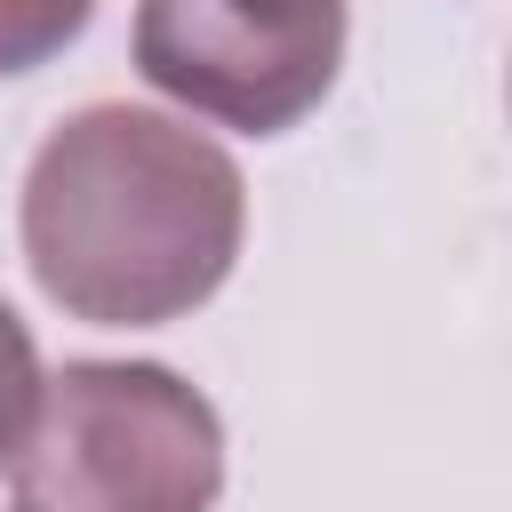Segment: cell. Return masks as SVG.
<instances>
[{
	"instance_id": "cell-3",
	"label": "cell",
	"mask_w": 512,
	"mask_h": 512,
	"mask_svg": "<svg viewBox=\"0 0 512 512\" xmlns=\"http://www.w3.org/2000/svg\"><path fill=\"white\" fill-rule=\"evenodd\" d=\"M344 0H144L136 72L200 120L280 136L336 88Z\"/></svg>"
},
{
	"instance_id": "cell-5",
	"label": "cell",
	"mask_w": 512,
	"mask_h": 512,
	"mask_svg": "<svg viewBox=\"0 0 512 512\" xmlns=\"http://www.w3.org/2000/svg\"><path fill=\"white\" fill-rule=\"evenodd\" d=\"M32 408H40V352H32V328L0 304V464L24 448Z\"/></svg>"
},
{
	"instance_id": "cell-1",
	"label": "cell",
	"mask_w": 512,
	"mask_h": 512,
	"mask_svg": "<svg viewBox=\"0 0 512 512\" xmlns=\"http://www.w3.org/2000/svg\"><path fill=\"white\" fill-rule=\"evenodd\" d=\"M16 232L56 312L160 328L224 288L248 232V184L184 120L88 104L32 152Z\"/></svg>"
},
{
	"instance_id": "cell-2",
	"label": "cell",
	"mask_w": 512,
	"mask_h": 512,
	"mask_svg": "<svg viewBox=\"0 0 512 512\" xmlns=\"http://www.w3.org/2000/svg\"><path fill=\"white\" fill-rule=\"evenodd\" d=\"M224 488V424L160 360H72L40 376L24 448L8 456L16 512H208Z\"/></svg>"
},
{
	"instance_id": "cell-4",
	"label": "cell",
	"mask_w": 512,
	"mask_h": 512,
	"mask_svg": "<svg viewBox=\"0 0 512 512\" xmlns=\"http://www.w3.org/2000/svg\"><path fill=\"white\" fill-rule=\"evenodd\" d=\"M96 0H0V72H40L88 32Z\"/></svg>"
}]
</instances>
